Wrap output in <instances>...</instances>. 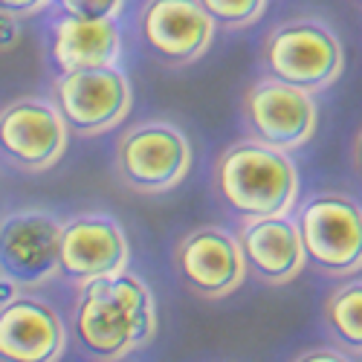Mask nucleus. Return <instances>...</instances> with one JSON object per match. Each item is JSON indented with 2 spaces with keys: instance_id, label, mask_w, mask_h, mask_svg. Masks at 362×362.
Instances as JSON below:
<instances>
[{
  "instance_id": "obj_5",
  "label": "nucleus",
  "mask_w": 362,
  "mask_h": 362,
  "mask_svg": "<svg viewBox=\"0 0 362 362\" xmlns=\"http://www.w3.org/2000/svg\"><path fill=\"white\" fill-rule=\"evenodd\" d=\"M55 99L64 122L78 134H105L131 110L134 93L122 70L93 67L70 70L55 78Z\"/></svg>"
},
{
  "instance_id": "obj_1",
  "label": "nucleus",
  "mask_w": 362,
  "mask_h": 362,
  "mask_svg": "<svg viewBox=\"0 0 362 362\" xmlns=\"http://www.w3.org/2000/svg\"><path fill=\"white\" fill-rule=\"evenodd\" d=\"M81 342L96 356L119 359L157 327V310L142 281L131 276L93 279L76 316Z\"/></svg>"
},
{
  "instance_id": "obj_4",
  "label": "nucleus",
  "mask_w": 362,
  "mask_h": 362,
  "mask_svg": "<svg viewBox=\"0 0 362 362\" xmlns=\"http://www.w3.org/2000/svg\"><path fill=\"white\" fill-rule=\"evenodd\" d=\"M192 165L189 139L168 122H145L122 136L116 168L136 192H168L186 177Z\"/></svg>"
},
{
  "instance_id": "obj_17",
  "label": "nucleus",
  "mask_w": 362,
  "mask_h": 362,
  "mask_svg": "<svg viewBox=\"0 0 362 362\" xmlns=\"http://www.w3.org/2000/svg\"><path fill=\"white\" fill-rule=\"evenodd\" d=\"M330 325L339 330V337L359 345L362 342V287L351 284L348 290H342L327 308Z\"/></svg>"
},
{
  "instance_id": "obj_19",
  "label": "nucleus",
  "mask_w": 362,
  "mask_h": 362,
  "mask_svg": "<svg viewBox=\"0 0 362 362\" xmlns=\"http://www.w3.org/2000/svg\"><path fill=\"white\" fill-rule=\"evenodd\" d=\"M52 0H0V12H6L12 18H21V15H35L41 9H47Z\"/></svg>"
},
{
  "instance_id": "obj_20",
  "label": "nucleus",
  "mask_w": 362,
  "mask_h": 362,
  "mask_svg": "<svg viewBox=\"0 0 362 362\" xmlns=\"http://www.w3.org/2000/svg\"><path fill=\"white\" fill-rule=\"evenodd\" d=\"M301 362H348V359H342L339 354H327V351H322V354H310V356H305Z\"/></svg>"
},
{
  "instance_id": "obj_7",
  "label": "nucleus",
  "mask_w": 362,
  "mask_h": 362,
  "mask_svg": "<svg viewBox=\"0 0 362 362\" xmlns=\"http://www.w3.org/2000/svg\"><path fill=\"white\" fill-rule=\"evenodd\" d=\"M247 122L255 139L269 148H301L316 131V102L308 90L264 78L247 93Z\"/></svg>"
},
{
  "instance_id": "obj_18",
  "label": "nucleus",
  "mask_w": 362,
  "mask_h": 362,
  "mask_svg": "<svg viewBox=\"0 0 362 362\" xmlns=\"http://www.w3.org/2000/svg\"><path fill=\"white\" fill-rule=\"evenodd\" d=\"M64 12L73 15H87V18H113L122 12L125 0H58Z\"/></svg>"
},
{
  "instance_id": "obj_9",
  "label": "nucleus",
  "mask_w": 362,
  "mask_h": 362,
  "mask_svg": "<svg viewBox=\"0 0 362 362\" xmlns=\"http://www.w3.org/2000/svg\"><path fill=\"white\" fill-rule=\"evenodd\" d=\"M301 250L330 269L356 267L362 252V221L356 203L345 197H319L301 209Z\"/></svg>"
},
{
  "instance_id": "obj_16",
  "label": "nucleus",
  "mask_w": 362,
  "mask_h": 362,
  "mask_svg": "<svg viewBox=\"0 0 362 362\" xmlns=\"http://www.w3.org/2000/svg\"><path fill=\"white\" fill-rule=\"evenodd\" d=\"M203 12L223 29H244L264 18L269 0H197Z\"/></svg>"
},
{
  "instance_id": "obj_2",
  "label": "nucleus",
  "mask_w": 362,
  "mask_h": 362,
  "mask_svg": "<svg viewBox=\"0 0 362 362\" xmlns=\"http://www.w3.org/2000/svg\"><path fill=\"white\" fill-rule=\"evenodd\" d=\"M218 189L235 212L250 221L284 218L298 194V174L284 151L250 139L221 157Z\"/></svg>"
},
{
  "instance_id": "obj_8",
  "label": "nucleus",
  "mask_w": 362,
  "mask_h": 362,
  "mask_svg": "<svg viewBox=\"0 0 362 362\" xmlns=\"http://www.w3.org/2000/svg\"><path fill=\"white\" fill-rule=\"evenodd\" d=\"M148 49L168 64H192L215 38V21L197 0H148L139 15Z\"/></svg>"
},
{
  "instance_id": "obj_15",
  "label": "nucleus",
  "mask_w": 362,
  "mask_h": 362,
  "mask_svg": "<svg viewBox=\"0 0 362 362\" xmlns=\"http://www.w3.org/2000/svg\"><path fill=\"white\" fill-rule=\"evenodd\" d=\"M244 255L250 264L273 281H287L293 279L301 264H305V250H301L298 229L287 218H261L252 221L244 235Z\"/></svg>"
},
{
  "instance_id": "obj_12",
  "label": "nucleus",
  "mask_w": 362,
  "mask_h": 362,
  "mask_svg": "<svg viewBox=\"0 0 362 362\" xmlns=\"http://www.w3.org/2000/svg\"><path fill=\"white\" fill-rule=\"evenodd\" d=\"M122 35L113 18H87L64 12L52 23V62L62 73L116 67Z\"/></svg>"
},
{
  "instance_id": "obj_14",
  "label": "nucleus",
  "mask_w": 362,
  "mask_h": 362,
  "mask_svg": "<svg viewBox=\"0 0 362 362\" xmlns=\"http://www.w3.org/2000/svg\"><path fill=\"white\" fill-rule=\"evenodd\" d=\"M64 348L62 322L35 301H15L0 313V356L9 362H52Z\"/></svg>"
},
{
  "instance_id": "obj_11",
  "label": "nucleus",
  "mask_w": 362,
  "mask_h": 362,
  "mask_svg": "<svg viewBox=\"0 0 362 362\" xmlns=\"http://www.w3.org/2000/svg\"><path fill=\"white\" fill-rule=\"evenodd\" d=\"M58 235L49 215H15L0 229V264L15 281L35 284L58 267Z\"/></svg>"
},
{
  "instance_id": "obj_10",
  "label": "nucleus",
  "mask_w": 362,
  "mask_h": 362,
  "mask_svg": "<svg viewBox=\"0 0 362 362\" xmlns=\"http://www.w3.org/2000/svg\"><path fill=\"white\" fill-rule=\"evenodd\" d=\"M128 264V240L113 221L81 218L58 235V267L76 279L119 276Z\"/></svg>"
},
{
  "instance_id": "obj_3",
  "label": "nucleus",
  "mask_w": 362,
  "mask_h": 362,
  "mask_svg": "<svg viewBox=\"0 0 362 362\" xmlns=\"http://www.w3.org/2000/svg\"><path fill=\"white\" fill-rule=\"evenodd\" d=\"M264 58L273 78L308 93L330 87L345 70L342 41L319 18L281 21L264 41Z\"/></svg>"
},
{
  "instance_id": "obj_6",
  "label": "nucleus",
  "mask_w": 362,
  "mask_h": 362,
  "mask_svg": "<svg viewBox=\"0 0 362 362\" xmlns=\"http://www.w3.org/2000/svg\"><path fill=\"white\" fill-rule=\"evenodd\" d=\"M0 151L26 171H47L67 151V122L44 99H18L0 113Z\"/></svg>"
},
{
  "instance_id": "obj_13",
  "label": "nucleus",
  "mask_w": 362,
  "mask_h": 362,
  "mask_svg": "<svg viewBox=\"0 0 362 362\" xmlns=\"http://www.w3.org/2000/svg\"><path fill=\"white\" fill-rule=\"evenodd\" d=\"M180 273L206 296L232 293L244 281V250L223 232H197L180 247Z\"/></svg>"
}]
</instances>
